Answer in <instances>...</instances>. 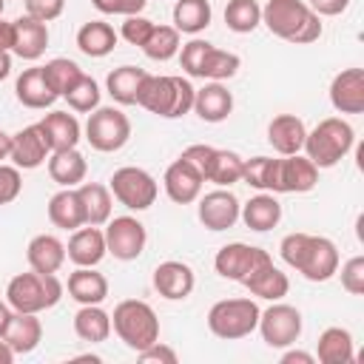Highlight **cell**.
Returning <instances> with one entry per match:
<instances>
[{"label":"cell","instance_id":"4","mask_svg":"<svg viewBox=\"0 0 364 364\" xmlns=\"http://www.w3.org/2000/svg\"><path fill=\"white\" fill-rule=\"evenodd\" d=\"M111 330L119 336V341L139 353L145 347H151L154 341H159V318L154 313V307L142 299H125L114 307L111 313Z\"/></svg>","mask_w":364,"mask_h":364},{"label":"cell","instance_id":"43","mask_svg":"<svg viewBox=\"0 0 364 364\" xmlns=\"http://www.w3.org/2000/svg\"><path fill=\"white\" fill-rule=\"evenodd\" d=\"M179 46H182V43H179V31H176L173 26H154V31H151V37L145 40L142 51H145L148 60L165 63V60H171V57L179 54Z\"/></svg>","mask_w":364,"mask_h":364},{"label":"cell","instance_id":"13","mask_svg":"<svg viewBox=\"0 0 364 364\" xmlns=\"http://www.w3.org/2000/svg\"><path fill=\"white\" fill-rule=\"evenodd\" d=\"M48 154H51V148H48V142H46V134H43L40 122L26 125V128H20L17 134H11V154H9V159H11L20 171H34V168H40V165L48 159Z\"/></svg>","mask_w":364,"mask_h":364},{"label":"cell","instance_id":"57","mask_svg":"<svg viewBox=\"0 0 364 364\" xmlns=\"http://www.w3.org/2000/svg\"><path fill=\"white\" fill-rule=\"evenodd\" d=\"M9 154H11V134L0 131V162L9 159Z\"/></svg>","mask_w":364,"mask_h":364},{"label":"cell","instance_id":"54","mask_svg":"<svg viewBox=\"0 0 364 364\" xmlns=\"http://www.w3.org/2000/svg\"><path fill=\"white\" fill-rule=\"evenodd\" d=\"M14 46V20L0 17V51H11Z\"/></svg>","mask_w":364,"mask_h":364},{"label":"cell","instance_id":"29","mask_svg":"<svg viewBox=\"0 0 364 364\" xmlns=\"http://www.w3.org/2000/svg\"><path fill=\"white\" fill-rule=\"evenodd\" d=\"M88 162L77 148H65V151H51L48 154V176L60 185V188H77L85 179Z\"/></svg>","mask_w":364,"mask_h":364},{"label":"cell","instance_id":"46","mask_svg":"<svg viewBox=\"0 0 364 364\" xmlns=\"http://www.w3.org/2000/svg\"><path fill=\"white\" fill-rule=\"evenodd\" d=\"M154 20H148V17H142V14H131V17H125V23H122V28H119V34H122V40H128L131 46H145V40L151 37V31H154Z\"/></svg>","mask_w":364,"mask_h":364},{"label":"cell","instance_id":"24","mask_svg":"<svg viewBox=\"0 0 364 364\" xmlns=\"http://www.w3.org/2000/svg\"><path fill=\"white\" fill-rule=\"evenodd\" d=\"M14 94H17L20 105H26V108H48V105L57 102V94H54V88L48 85L43 65L26 68V71L17 77V82H14Z\"/></svg>","mask_w":364,"mask_h":364},{"label":"cell","instance_id":"28","mask_svg":"<svg viewBox=\"0 0 364 364\" xmlns=\"http://www.w3.org/2000/svg\"><path fill=\"white\" fill-rule=\"evenodd\" d=\"M48 219L60 230H77L85 225V210L77 188H63L48 199Z\"/></svg>","mask_w":364,"mask_h":364},{"label":"cell","instance_id":"7","mask_svg":"<svg viewBox=\"0 0 364 364\" xmlns=\"http://www.w3.org/2000/svg\"><path fill=\"white\" fill-rule=\"evenodd\" d=\"M259 313L262 310L253 299H222L208 310V327L213 336L236 341L256 330Z\"/></svg>","mask_w":364,"mask_h":364},{"label":"cell","instance_id":"59","mask_svg":"<svg viewBox=\"0 0 364 364\" xmlns=\"http://www.w3.org/2000/svg\"><path fill=\"white\" fill-rule=\"evenodd\" d=\"M14 361V350L0 338V364H11Z\"/></svg>","mask_w":364,"mask_h":364},{"label":"cell","instance_id":"8","mask_svg":"<svg viewBox=\"0 0 364 364\" xmlns=\"http://www.w3.org/2000/svg\"><path fill=\"white\" fill-rule=\"evenodd\" d=\"M108 191H111L114 199H117L119 205H125L128 210H148V208L156 202L159 185H156V179H154L145 168L125 165V168H117V171L111 173Z\"/></svg>","mask_w":364,"mask_h":364},{"label":"cell","instance_id":"33","mask_svg":"<svg viewBox=\"0 0 364 364\" xmlns=\"http://www.w3.org/2000/svg\"><path fill=\"white\" fill-rule=\"evenodd\" d=\"M148 77L145 68H136V65H119L108 74L105 80V88L111 94L114 102L119 105H136V97H139V88H142V80Z\"/></svg>","mask_w":364,"mask_h":364},{"label":"cell","instance_id":"41","mask_svg":"<svg viewBox=\"0 0 364 364\" xmlns=\"http://www.w3.org/2000/svg\"><path fill=\"white\" fill-rule=\"evenodd\" d=\"M242 60L239 54L233 51H225V48H216L210 46L205 60H202V68H199V80H213V82H222V80H230L236 71H239Z\"/></svg>","mask_w":364,"mask_h":364},{"label":"cell","instance_id":"19","mask_svg":"<svg viewBox=\"0 0 364 364\" xmlns=\"http://www.w3.org/2000/svg\"><path fill=\"white\" fill-rule=\"evenodd\" d=\"M318 182V168L299 154L279 159V193H307Z\"/></svg>","mask_w":364,"mask_h":364},{"label":"cell","instance_id":"50","mask_svg":"<svg viewBox=\"0 0 364 364\" xmlns=\"http://www.w3.org/2000/svg\"><path fill=\"white\" fill-rule=\"evenodd\" d=\"M91 6L102 14H122V17H131V14H139L148 0H91Z\"/></svg>","mask_w":364,"mask_h":364},{"label":"cell","instance_id":"52","mask_svg":"<svg viewBox=\"0 0 364 364\" xmlns=\"http://www.w3.org/2000/svg\"><path fill=\"white\" fill-rule=\"evenodd\" d=\"M136 355H139V361H145V364H176V353H173L168 344H162V341H154L151 347L139 350Z\"/></svg>","mask_w":364,"mask_h":364},{"label":"cell","instance_id":"39","mask_svg":"<svg viewBox=\"0 0 364 364\" xmlns=\"http://www.w3.org/2000/svg\"><path fill=\"white\" fill-rule=\"evenodd\" d=\"M242 182H247L250 188L264 191V193H279V159H273V156L245 159Z\"/></svg>","mask_w":364,"mask_h":364},{"label":"cell","instance_id":"40","mask_svg":"<svg viewBox=\"0 0 364 364\" xmlns=\"http://www.w3.org/2000/svg\"><path fill=\"white\" fill-rule=\"evenodd\" d=\"M262 23V6L256 0H228L225 6V26L236 34H250Z\"/></svg>","mask_w":364,"mask_h":364},{"label":"cell","instance_id":"34","mask_svg":"<svg viewBox=\"0 0 364 364\" xmlns=\"http://www.w3.org/2000/svg\"><path fill=\"white\" fill-rule=\"evenodd\" d=\"M74 333L88 344L105 341L111 336V313H105L100 304H82L74 313Z\"/></svg>","mask_w":364,"mask_h":364},{"label":"cell","instance_id":"31","mask_svg":"<svg viewBox=\"0 0 364 364\" xmlns=\"http://www.w3.org/2000/svg\"><path fill=\"white\" fill-rule=\"evenodd\" d=\"M239 216L245 219V225H247L250 230L264 233V230H270V228H276V225L282 222V205H279V199H276L273 193H264V191H262L259 196H250V199L242 205Z\"/></svg>","mask_w":364,"mask_h":364},{"label":"cell","instance_id":"37","mask_svg":"<svg viewBox=\"0 0 364 364\" xmlns=\"http://www.w3.org/2000/svg\"><path fill=\"white\" fill-rule=\"evenodd\" d=\"M213 9L208 0H176L173 6V28L179 34H199L210 26Z\"/></svg>","mask_w":364,"mask_h":364},{"label":"cell","instance_id":"42","mask_svg":"<svg viewBox=\"0 0 364 364\" xmlns=\"http://www.w3.org/2000/svg\"><path fill=\"white\" fill-rule=\"evenodd\" d=\"M43 71H46V80H48V85L54 88L57 97H65V94L77 85V80L82 77V68H80L74 60H68V57H54V60H48V63L43 65Z\"/></svg>","mask_w":364,"mask_h":364},{"label":"cell","instance_id":"10","mask_svg":"<svg viewBox=\"0 0 364 364\" xmlns=\"http://www.w3.org/2000/svg\"><path fill=\"white\" fill-rule=\"evenodd\" d=\"M256 330L262 333V341H264L267 347L284 350V347L296 344L299 336H301V313H299L293 304L273 301L267 310L259 313Z\"/></svg>","mask_w":364,"mask_h":364},{"label":"cell","instance_id":"25","mask_svg":"<svg viewBox=\"0 0 364 364\" xmlns=\"http://www.w3.org/2000/svg\"><path fill=\"white\" fill-rule=\"evenodd\" d=\"M40 128L46 134V142L51 151H65V148H77V142L82 139V128L80 119L68 111H51L40 119Z\"/></svg>","mask_w":364,"mask_h":364},{"label":"cell","instance_id":"47","mask_svg":"<svg viewBox=\"0 0 364 364\" xmlns=\"http://www.w3.org/2000/svg\"><path fill=\"white\" fill-rule=\"evenodd\" d=\"M341 287L350 296H361L364 293V256H350L341 264Z\"/></svg>","mask_w":364,"mask_h":364},{"label":"cell","instance_id":"44","mask_svg":"<svg viewBox=\"0 0 364 364\" xmlns=\"http://www.w3.org/2000/svg\"><path fill=\"white\" fill-rule=\"evenodd\" d=\"M65 100H68V108H71V111L91 114L94 108H100V85H97L88 74H82V77L77 80V85L65 94Z\"/></svg>","mask_w":364,"mask_h":364},{"label":"cell","instance_id":"14","mask_svg":"<svg viewBox=\"0 0 364 364\" xmlns=\"http://www.w3.org/2000/svg\"><path fill=\"white\" fill-rule=\"evenodd\" d=\"M239 210H242V202L228 188H216V191H210L199 199V222L208 230L233 228L239 222Z\"/></svg>","mask_w":364,"mask_h":364},{"label":"cell","instance_id":"30","mask_svg":"<svg viewBox=\"0 0 364 364\" xmlns=\"http://www.w3.org/2000/svg\"><path fill=\"white\" fill-rule=\"evenodd\" d=\"M117 40H119V34H117L114 26H108L105 20H88V23H82L80 31H77V48H80L85 57H94V60L111 54L114 46H117Z\"/></svg>","mask_w":364,"mask_h":364},{"label":"cell","instance_id":"20","mask_svg":"<svg viewBox=\"0 0 364 364\" xmlns=\"http://www.w3.org/2000/svg\"><path fill=\"white\" fill-rule=\"evenodd\" d=\"M48 46V26L23 14L14 20V46L11 54H17L20 60H40L43 51Z\"/></svg>","mask_w":364,"mask_h":364},{"label":"cell","instance_id":"21","mask_svg":"<svg viewBox=\"0 0 364 364\" xmlns=\"http://www.w3.org/2000/svg\"><path fill=\"white\" fill-rule=\"evenodd\" d=\"M304 136H307V128H304L301 117H296V114H279L267 125V142L282 156L299 154L304 145Z\"/></svg>","mask_w":364,"mask_h":364},{"label":"cell","instance_id":"55","mask_svg":"<svg viewBox=\"0 0 364 364\" xmlns=\"http://www.w3.org/2000/svg\"><path fill=\"white\" fill-rule=\"evenodd\" d=\"M316 355L313 353H304V350H287L282 353V364H313Z\"/></svg>","mask_w":364,"mask_h":364},{"label":"cell","instance_id":"16","mask_svg":"<svg viewBox=\"0 0 364 364\" xmlns=\"http://www.w3.org/2000/svg\"><path fill=\"white\" fill-rule=\"evenodd\" d=\"M330 105L338 114L364 111V68H344L330 82Z\"/></svg>","mask_w":364,"mask_h":364},{"label":"cell","instance_id":"38","mask_svg":"<svg viewBox=\"0 0 364 364\" xmlns=\"http://www.w3.org/2000/svg\"><path fill=\"white\" fill-rule=\"evenodd\" d=\"M242 168H245V159L236 151L213 148V156H210L205 182H213L219 188H230L233 182H242Z\"/></svg>","mask_w":364,"mask_h":364},{"label":"cell","instance_id":"60","mask_svg":"<svg viewBox=\"0 0 364 364\" xmlns=\"http://www.w3.org/2000/svg\"><path fill=\"white\" fill-rule=\"evenodd\" d=\"M3 9H6V0H0V17H3Z\"/></svg>","mask_w":364,"mask_h":364},{"label":"cell","instance_id":"6","mask_svg":"<svg viewBox=\"0 0 364 364\" xmlns=\"http://www.w3.org/2000/svg\"><path fill=\"white\" fill-rule=\"evenodd\" d=\"M63 299V284L54 273H17L6 284V301L14 313H43Z\"/></svg>","mask_w":364,"mask_h":364},{"label":"cell","instance_id":"18","mask_svg":"<svg viewBox=\"0 0 364 364\" xmlns=\"http://www.w3.org/2000/svg\"><path fill=\"white\" fill-rule=\"evenodd\" d=\"M105 253H108L105 233L97 225L71 230V239H68V247H65V259H71L77 267H97L105 259Z\"/></svg>","mask_w":364,"mask_h":364},{"label":"cell","instance_id":"1","mask_svg":"<svg viewBox=\"0 0 364 364\" xmlns=\"http://www.w3.org/2000/svg\"><path fill=\"white\" fill-rule=\"evenodd\" d=\"M284 264L299 270L307 282H327L338 273V247L327 236L287 233L279 245Z\"/></svg>","mask_w":364,"mask_h":364},{"label":"cell","instance_id":"58","mask_svg":"<svg viewBox=\"0 0 364 364\" xmlns=\"http://www.w3.org/2000/svg\"><path fill=\"white\" fill-rule=\"evenodd\" d=\"M11 74V54L9 51H0V82Z\"/></svg>","mask_w":364,"mask_h":364},{"label":"cell","instance_id":"27","mask_svg":"<svg viewBox=\"0 0 364 364\" xmlns=\"http://www.w3.org/2000/svg\"><path fill=\"white\" fill-rule=\"evenodd\" d=\"M26 259L37 273H57L65 264V245L51 233H37L26 247Z\"/></svg>","mask_w":364,"mask_h":364},{"label":"cell","instance_id":"12","mask_svg":"<svg viewBox=\"0 0 364 364\" xmlns=\"http://www.w3.org/2000/svg\"><path fill=\"white\" fill-rule=\"evenodd\" d=\"M264 259H270L267 250L262 247H253V245H245V242H230L225 247H219L216 259H213V267L222 279H230V282H245Z\"/></svg>","mask_w":364,"mask_h":364},{"label":"cell","instance_id":"3","mask_svg":"<svg viewBox=\"0 0 364 364\" xmlns=\"http://www.w3.org/2000/svg\"><path fill=\"white\" fill-rule=\"evenodd\" d=\"M193 94L196 88L191 85L188 77H156L148 74L142 80L136 105H142L145 111L165 117V119H176L185 117L188 111H193Z\"/></svg>","mask_w":364,"mask_h":364},{"label":"cell","instance_id":"36","mask_svg":"<svg viewBox=\"0 0 364 364\" xmlns=\"http://www.w3.org/2000/svg\"><path fill=\"white\" fill-rule=\"evenodd\" d=\"M77 193L82 199V210H85V225H105L111 219V191L100 182H80Z\"/></svg>","mask_w":364,"mask_h":364},{"label":"cell","instance_id":"22","mask_svg":"<svg viewBox=\"0 0 364 364\" xmlns=\"http://www.w3.org/2000/svg\"><path fill=\"white\" fill-rule=\"evenodd\" d=\"M193 111L202 122H222L233 111V94L222 82L210 80L193 94Z\"/></svg>","mask_w":364,"mask_h":364},{"label":"cell","instance_id":"15","mask_svg":"<svg viewBox=\"0 0 364 364\" xmlns=\"http://www.w3.org/2000/svg\"><path fill=\"white\" fill-rule=\"evenodd\" d=\"M202 176H199V171L188 162V159H173L171 165H168V171H165V176H162V185H165V193H168V199L171 202H176V205H191V202H196L199 199V193H202Z\"/></svg>","mask_w":364,"mask_h":364},{"label":"cell","instance_id":"23","mask_svg":"<svg viewBox=\"0 0 364 364\" xmlns=\"http://www.w3.org/2000/svg\"><path fill=\"white\" fill-rule=\"evenodd\" d=\"M242 284H245L253 296H259V299H264V301H282V299L287 296V290H290L287 273H282V270L273 264V259H264Z\"/></svg>","mask_w":364,"mask_h":364},{"label":"cell","instance_id":"51","mask_svg":"<svg viewBox=\"0 0 364 364\" xmlns=\"http://www.w3.org/2000/svg\"><path fill=\"white\" fill-rule=\"evenodd\" d=\"M210 156H213V145H205V142H193V145H188V148L182 151V159H188V162L199 171L202 179H205V173H208Z\"/></svg>","mask_w":364,"mask_h":364},{"label":"cell","instance_id":"56","mask_svg":"<svg viewBox=\"0 0 364 364\" xmlns=\"http://www.w3.org/2000/svg\"><path fill=\"white\" fill-rule=\"evenodd\" d=\"M11 307H9V301H0V338H3V333H6V327H9V318H11Z\"/></svg>","mask_w":364,"mask_h":364},{"label":"cell","instance_id":"35","mask_svg":"<svg viewBox=\"0 0 364 364\" xmlns=\"http://www.w3.org/2000/svg\"><path fill=\"white\" fill-rule=\"evenodd\" d=\"M316 358L321 364H350L355 358L353 355V336H350V330H344V327H327L318 336Z\"/></svg>","mask_w":364,"mask_h":364},{"label":"cell","instance_id":"45","mask_svg":"<svg viewBox=\"0 0 364 364\" xmlns=\"http://www.w3.org/2000/svg\"><path fill=\"white\" fill-rule=\"evenodd\" d=\"M210 46H213V43L199 40V37H193L191 43H185V46H182V51H179V63H182V71H185L188 77H199L202 60H205V54H208V48H210Z\"/></svg>","mask_w":364,"mask_h":364},{"label":"cell","instance_id":"5","mask_svg":"<svg viewBox=\"0 0 364 364\" xmlns=\"http://www.w3.org/2000/svg\"><path fill=\"white\" fill-rule=\"evenodd\" d=\"M353 142H355L353 125L341 117H327L313 131H307L301 148L316 168H333L350 154Z\"/></svg>","mask_w":364,"mask_h":364},{"label":"cell","instance_id":"32","mask_svg":"<svg viewBox=\"0 0 364 364\" xmlns=\"http://www.w3.org/2000/svg\"><path fill=\"white\" fill-rule=\"evenodd\" d=\"M68 296L80 304H102L108 296V279L94 267H77L68 273Z\"/></svg>","mask_w":364,"mask_h":364},{"label":"cell","instance_id":"9","mask_svg":"<svg viewBox=\"0 0 364 364\" xmlns=\"http://www.w3.org/2000/svg\"><path fill=\"white\" fill-rule=\"evenodd\" d=\"M85 139L94 151L114 154L131 139V119L119 108H94L85 122Z\"/></svg>","mask_w":364,"mask_h":364},{"label":"cell","instance_id":"49","mask_svg":"<svg viewBox=\"0 0 364 364\" xmlns=\"http://www.w3.org/2000/svg\"><path fill=\"white\" fill-rule=\"evenodd\" d=\"M26 3V14L40 20V23H51L63 14L65 0H23Z\"/></svg>","mask_w":364,"mask_h":364},{"label":"cell","instance_id":"26","mask_svg":"<svg viewBox=\"0 0 364 364\" xmlns=\"http://www.w3.org/2000/svg\"><path fill=\"white\" fill-rule=\"evenodd\" d=\"M3 341L14 350V355H26V353L37 350V344L43 341V324H40L37 313H11Z\"/></svg>","mask_w":364,"mask_h":364},{"label":"cell","instance_id":"48","mask_svg":"<svg viewBox=\"0 0 364 364\" xmlns=\"http://www.w3.org/2000/svg\"><path fill=\"white\" fill-rule=\"evenodd\" d=\"M23 191V176H20V168L17 165H3L0 162V208L14 202Z\"/></svg>","mask_w":364,"mask_h":364},{"label":"cell","instance_id":"11","mask_svg":"<svg viewBox=\"0 0 364 364\" xmlns=\"http://www.w3.org/2000/svg\"><path fill=\"white\" fill-rule=\"evenodd\" d=\"M105 247L114 259L119 262H134L142 256L145 250V242H148V233H145V225L134 216H114L105 222Z\"/></svg>","mask_w":364,"mask_h":364},{"label":"cell","instance_id":"17","mask_svg":"<svg viewBox=\"0 0 364 364\" xmlns=\"http://www.w3.org/2000/svg\"><path fill=\"white\" fill-rule=\"evenodd\" d=\"M193 284H196V276H193L191 264H185V262L168 259V262L156 264V270H154V287L168 301L188 299L193 293Z\"/></svg>","mask_w":364,"mask_h":364},{"label":"cell","instance_id":"53","mask_svg":"<svg viewBox=\"0 0 364 364\" xmlns=\"http://www.w3.org/2000/svg\"><path fill=\"white\" fill-rule=\"evenodd\" d=\"M307 6H310L318 17H336V14L347 11L350 0H307Z\"/></svg>","mask_w":364,"mask_h":364},{"label":"cell","instance_id":"2","mask_svg":"<svg viewBox=\"0 0 364 364\" xmlns=\"http://www.w3.org/2000/svg\"><path fill=\"white\" fill-rule=\"evenodd\" d=\"M262 23L270 34L296 46H307L321 37V20L304 0H267L262 6Z\"/></svg>","mask_w":364,"mask_h":364}]
</instances>
